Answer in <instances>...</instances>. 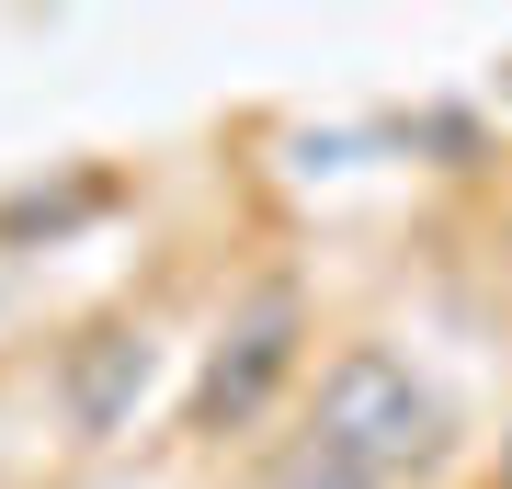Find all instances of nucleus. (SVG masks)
I'll use <instances>...</instances> for the list:
<instances>
[{"label": "nucleus", "instance_id": "2", "mask_svg": "<svg viewBox=\"0 0 512 489\" xmlns=\"http://www.w3.org/2000/svg\"><path fill=\"white\" fill-rule=\"evenodd\" d=\"M285 330H296V308L274 296V308H262L251 330H239V364H217V387H205V421H239V410L262 399V376L285 364Z\"/></svg>", "mask_w": 512, "mask_h": 489}, {"label": "nucleus", "instance_id": "1", "mask_svg": "<svg viewBox=\"0 0 512 489\" xmlns=\"http://www.w3.org/2000/svg\"><path fill=\"white\" fill-rule=\"evenodd\" d=\"M319 455H342L353 478H387V467H410V455H433V399L410 387V364L399 353H342L319 376Z\"/></svg>", "mask_w": 512, "mask_h": 489}]
</instances>
